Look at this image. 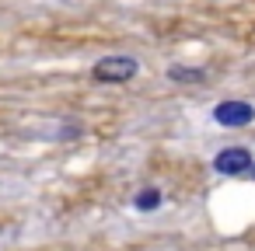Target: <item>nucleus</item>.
<instances>
[{"label": "nucleus", "instance_id": "obj_1", "mask_svg": "<svg viewBox=\"0 0 255 251\" xmlns=\"http://www.w3.org/2000/svg\"><path fill=\"white\" fill-rule=\"evenodd\" d=\"M140 74V60L129 53H116V56H102L91 67V81L95 84H129Z\"/></svg>", "mask_w": 255, "mask_h": 251}, {"label": "nucleus", "instance_id": "obj_2", "mask_svg": "<svg viewBox=\"0 0 255 251\" xmlns=\"http://www.w3.org/2000/svg\"><path fill=\"white\" fill-rule=\"evenodd\" d=\"M252 164H255V157H252V150H248V147H241V143L217 150V154H213V161H210V167H213L217 174H224V178H241V174H248V171H252Z\"/></svg>", "mask_w": 255, "mask_h": 251}, {"label": "nucleus", "instance_id": "obj_3", "mask_svg": "<svg viewBox=\"0 0 255 251\" xmlns=\"http://www.w3.org/2000/svg\"><path fill=\"white\" fill-rule=\"evenodd\" d=\"M213 122L224 129H245L255 122V105H248L241 98H224L213 105Z\"/></svg>", "mask_w": 255, "mask_h": 251}, {"label": "nucleus", "instance_id": "obj_4", "mask_svg": "<svg viewBox=\"0 0 255 251\" xmlns=\"http://www.w3.org/2000/svg\"><path fill=\"white\" fill-rule=\"evenodd\" d=\"M161 202H164V192H161L157 185H143V188H136V195H133V206H136L140 213H154V209H161Z\"/></svg>", "mask_w": 255, "mask_h": 251}, {"label": "nucleus", "instance_id": "obj_5", "mask_svg": "<svg viewBox=\"0 0 255 251\" xmlns=\"http://www.w3.org/2000/svg\"><path fill=\"white\" fill-rule=\"evenodd\" d=\"M168 81L171 84H203L206 70L203 67H168Z\"/></svg>", "mask_w": 255, "mask_h": 251}, {"label": "nucleus", "instance_id": "obj_6", "mask_svg": "<svg viewBox=\"0 0 255 251\" xmlns=\"http://www.w3.org/2000/svg\"><path fill=\"white\" fill-rule=\"evenodd\" d=\"M248 178H252V181H255V164H252V171H248Z\"/></svg>", "mask_w": 255, "mask_h": 251}]
</instances>
